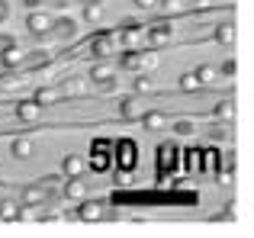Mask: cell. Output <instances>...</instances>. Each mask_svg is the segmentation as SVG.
<instances>
[{"label":"cell","mask_w":254,"mask_h":238,"mask_svg":"<svg viewBox=\"0 0 254 238\" xmlns=\"http://www.w3.org/2000/svg\"><path fill=\"white\" fill-rule=\"evenodd\" d=\"M52 23H55V19H52L49 13L32 10V13H29V23H26V26H29L32 36H49V32H52Z\"/></svg>","instance_id":"obj_2"},{"label":"cell","mask_w":254,"mask_h":238,"mask_svg":"<svg viewBox=\"0 0 254 238\" xmlns=\"http://www.w3.org/2000/svg\"><path fill=\"white\" fill-rule=\"evenodd\" d=\"M110 77H116V68H113V64L100 61V64H93V68H90V81L103 84V81H110Z\"/></svg>","instance_id":"obj_14"},{"label":"cell","mask_w":254,"mask_h":238,"mask_svg":"<svg viewBox=\"0 0 254 238\" xmlns=\"http://www.w3.org/2000/svg\"><path fill=\"white\" fill-rule=\"evenodd\" d=\"M171 39H174L171 19H161V23H151L148 26V42L151 45H164V42H171Z\"/></svg>","instance_id":"obj_1"},{"label":"cell","mask_w":254,"mask_h":238,"mask_svg":"<svg viewBox=\"0 0 254 238\" xmlns=\"http://www.w3.org/2000/svg\"><path fill=\"white\" fill-rule=\"evenodd\" d=\"M39 113H42V107H39L36 100H23V103H16V119H23V122H36Z\"/></svg>","instance_id":"obj_9"},{"label":"cell","mask_w":254,"mask_h":238,"mask_svg":"<svg viewBox=\"0 0 254 238\" xmlns=\"http://www.w3.org/2000/svg\"><path fill=\"white\" fill-rule=\"evenodd\" d=\"M180 90H187V94H193V90H199V81L193 77V71H190V74H184V77H180Z\"/></svg>","instance_id":"obj_27"},{"label":"cell","mask_w":254,"mask_h":238,"mask_svg":"<svg viewBox=\"0 0 254 238\" xmlns=\"http://www.w3.org/2000/svg\"><path fill=\"white\" fill-rule=\"evenodd\" d=\"M142 125H145V129H164V125H168V119H164V113L151 110V113L142 116Z\"/></svg>","instance_id":"obj_19"},{"label":"cell","mask_w":254,"mask_h":238,"mask_svg":"<svg viewBox=\"0 0 254 238\" xmlns=\"http://www.w3.org/2000/svg\"><path fill=\"white\" fill-rule=\"evenodd\" d=\"M26 61V52L23 49H16V45H6L3 52H0V64H6V68H19V64Z\"/></svg>","instance_id":"obj_7"},{"label":"cell","mask_w":254,"mask_h":238,"mask_svg":"<svg viewBox=\"0 0 254 238\" xmlns=\"http://www.w3.org/2000/svg\"><path fill=\"white\" fill-rule=\"evenodd\" d=\"M52 3H58V6H68V0H52Z\"/></svg>","instance_id":"obj_37"},{"label":"cell","mask_w":254,"mask_h":238,"mask_svg":"<svg viewBox=\"0 0 254 238\" xmlns=\"http://www.w3.org/2000/svg\"><path fill=\"white\" fill-rule=\"evenodd\" d=\"M135 90H138V94H151V90H158V81L138 71V77H135Z\"/></svg>","instance_id":"obj_21"},{"label":"cell","mask_w":254,"mask_h":238,"mask_svg":"<svg viewBox=\"0 0 254 238\" xmlns=\"http://www.w3.org/2000/svg\"><path fill=\"white\" fill-rule=\"evenodd\" d=\"M52 26H55V32H58L62 39H74V36H77V23H74V19H68V16L58 19V23H52Z\"/></svg>","instance_id":"obj_17"},{"label":"cell","mask_w":254,"mask_h":238,"mask_svg":"<svg viewBox=\"0 0 254 238\" xmlns=\"http://www.w3.org/2000/svg\"><path fill=\"white\" fill-rule=\"evenodd\" d=\"M184 6H190V10L203 13V10H209V6H212V0H184Z\"/></svg>","instance_id":"obj_30"},{"label":"cell","mask_w":254,"mask_h":238,"mask_svg":"<svg viewBox=\"0 0 254 238\" xmlns=\"http://www.w3.org/2000/svg\"><path fill=\"white\" fill-rule=\"evenodd\" d=\"M212 113H216V119L219 122H232V119H235V100H222V103H216V110H212Z\"/></svg>","instance_id":"obj_15"},{"label":"cell","mask_w":254,"mask_h":238,"mask_svg":"<svg viewBox=\"0 0 254 238\" xmlns=\"http://www.w3.org/2000/svg\"><path fill=\"white\" fill-rule=\"evenodd\" d=\"M123 68L142 71V52H132V49H129V55H123Z\"/></svg>","instance_id":"obj_24"},{"label":"cell","mask_w":254,"mask_h":238,"mask_svg":"<svg viewBox=\"0 0 254 238\" xmlns=\"http://www.w3.org/2000/svg\"><path fill=\"white\" fill-rule=\"evenodd\" d=\"M158 10H161L164 16H174V13L187 10V6H184V0H158Z\"/></svg>","instance_id":"obj_22"},{"label":"cell","mask_w":254,"mask_h":238,"mask_svg":"<svg viewBox=\"0 0 254 238\" xmlns=\"http://www.w3.org/2000/svg\"><path fill=\"white\" fill-rule=\"evenodd\" d=\"M32 151H36L32 138H13V145H10V155H13V158L26 161V158H32Z\"/></svg>","instance_id":"obj_11"},{"label":"cell","mask_w":254,"mask_h":238,"mask_svg":"<svg viewBox=\"0 0 254 238\" xmlns=\"http://www.w3.org/2000/svg\"><path fill=\"white\" fill-rule=\"evenodd\" d=\"M58 94H64V97H84L87 94V81H84V77H64L62 87H58Z\"/></svg>","instance_id":"obj_6"},{"label":"cell","mask_w":254,"mask_h":238,"mask_svg":"<svg viewBox=\"0 0 254 238\" xmlns=\"http://www.w3.org/2000/svg\"><path fill=\"white\" fill-rule=\"evenodd\" d=\"M100 87H103L106 94H113V90H119V81H116V77H110V81H103Z\"/></svg>","instance_id":"obj_34"},{"label":"cell","mask_w":254,"mask_h":238,"mask_svg":"<svg viewBox=\"0 0 254 238\" xmlns=\"http://www.w3.org/2000/svg\"><path fill=\"white\" fill-rule=\"evenodd\" d=\"M64 196H68V200H84L87 196V183L81 180V177H68V180H64Z\"/></svg>","instance_id":"obj_12"},{"label":"cell","mask_w":254,"mask_h":238,"mask_svg":"<svg viewBox=\"0 0 254 238\" xmlns=\"http://www.w3.org/2000/svg\"><path fill=\"white\" fill-rule=\"evenodd\" d=\"M106 216V209H103V203H84L81 209H77V219H84V222H100Z\"/></svg>","instance_id":"obj_8"},{"label":"cell","mask_w":254,"mask_h":238,"mask_svg":"<svg viewBox=\"0 0 254 238\" xmlns=\"http://www.w3.org/2000/svg\"><path fill=\"white\" fill-rule=\"evenodd\" d=\"M135 6L145 10V13H151V10H158V0H135Z\"/></svg>","instance_id":"obj_32"},{"label":"cell","mask_w":254,"mask_h":238,"mask_svg":"<svg viewBox=\"0 0 254 238\" xmlns=\"http://www.w3.org/2000/svg\"><path fill=\"white\" fill-rule=\"evenodd\" d=\"M26 6H29V10H39V3H42V0H23Z\"/></svg>","instance_id":"obj_36"},{"label":"cell","mask_w":254,"mask_h":238,"mask_svg":"<svg viewBox=\"0 0 254 238\" xmlns=\"http://www.w3.org/2000/svg\"><path fill=\"white\" fill-rule=\"evenodd\" d=\"M32 100H36L39 107H49V103H55V100H58V87H39Z\"/></svg>","instance_id":"obj_18"},{"label":"cell","mask_w":254,"mask_h":238,"mask_svg":"<svg viewBox=\"0 0 254 238\" xmlns=\"http://www.w3.org/2000/svg\"><path fill=\"white\" fill-rule=\"evenodd\" d=\"M158 61H161V58H158V52H145V55H142V68H148V71H155Z\"/></svg>","instance_id":"obj_29"},{"label":"cell","mask_w":254,"mask_h":238,"mask_svg":"<svg viewBox=\"0 0 254 238\" xmlns=\"http://www.w3.org/2000/svg\"><path fill=\"white\" fill-rule=\"evenodd\" d=\"M235 71H238V61H235V58H229V61L222 64V74H225V77H232Z\"/></svg>","instance_id":"obj_33"},{"label":"cell","mask_w":254,"mask_h":238,"mask_svg":"<svg viewBox=\"0 0 254 238\" xmlns=\"http://www.w3.org/2000/svg\"><path fill=\"white\" fill-rule=\"evenodd\" d=\"M232 180H235V177H232V168H229V171H222V174H219V183H225V187H232Z\"/></svg>","instance_id":"obj_35"},{"label":"cell","mask_w":254,"mask_h":238,"mask_svg":"<svg viewBox=\"0 0 254 238\" xmlns=\"http://www.w3.org/2000/svg\"><path fill=\"white\" fill-rule=\"evenodd\" d=\"M62 171H64V177H81L84 171H87V158H81V155H64Z\"/></svg>","instance_id":"obj_4"},{"label":"cell","mask_w":254,"mask_h":238,"mask_svg":"<svg viewBox=\"0 0 254 238\" xmlns=\"http://www.w3.org/2000/svg\"><path fill=\"white\" fill-rule=\"evenodd\" d=\"M90 52L97 58H110L113 52H116V36H100V39H93V42H90Z\"/></svg>","instance_id":"obj_5"},{"label":"cell","mask_w":254,"mask_h":238,"mask_svg":"<svg viewBox=\"0 0 254 238\" xmlns=\"http://www.w3.org/2000/svg\"><path fill=\"white\" fill-rule=\"evenodd\" d=\"M119 113L126 119H135L138 116V107H135V97H123V103H119Z\"/></svg>","instance_id":"obj_25"},{"label":"cell","mask_w":254,"mask_h":238,"mask_svg":"<svg viewBox=\"0 0 254 238\" xmlns=\"http://www.w3.org/2000/svg\"><path fill=\"white\" fill-rule=\"evenodd\" d=\"M36 216H39V213L29 206V203H26V206H16V219H19V222H32Z\"/></svg>","instance_id":"obj_28"},{"label":"cell","mask_w":254,"mask_h":238,"mask_svg":"<svg viewBox=\"0 0 254 238\" xmlns=\"http://www.w3.org/2000/svg\"><path fill=\"white\" fill-rule=\"evenodd\" d=\"M126 29H123V36H119V42L126 45V49H138L142 45V29H138V23L135 19H126Z\"/></svg>","instance_id":"obj_3"},{"label":"cell","mask_w":254,"mask_h":238,"mask_svg":"<svg viewBox=\"0 0 254 238\" xmlns=\"http://www.w3.org/2000/svg\"><path fill=\"white\" fill-rule=\"evenodd\" d=\"M193 77L199 81V87H209V84H216V81H219V71H216V68H209V64H203V68L193 71Z\"/></svg>","instance_id":"obj_16"},{"label":"cell","mask_w":254,"mask_h":238,"mask_svg":"<svg viewBox=\"0 0 254 238\" xmlns=\"http://www.w3.org/2000/svg\"><path fill=\"white\" fill-rule=\"evenodd\" d=\"M45 196H49V190L39 187V183H32V187L23 190V203H29V206H39V203H45Z\"/></svg>","instance_id":"obj_13"},{"label":"cell","mask_w":254,"mask_h":238,"mask_svg":"<svg viewBox=\"0 0 254 238\" xmlns=\"http://www.w3.org/2000/svg\"><path fill=\"white\" fill-rule=\"evenodd\" d=\"M84 19L97 26L100 19H103V3H87V6H84Z\"/></svg>","instance_id":"obj_23"},{"label":"cell","mask_w":254,"mask_h":238,"mask_svg":"<svg viewBox=\"0 0 254 238\" xmlns=\"http://www.w3.org/2000/svg\"><path fill=\"white\" fill-rule=\"evenodd\" d=\"M19 87H23V77H16V74L0 77V94H13V90H19Z\"/></svg>","instance_id":"obj_20"},{"label":"cell","mask_w":254,"mask_h":238,"mask_svg":"<svg viewBox=\"0 0 254 238\" xmlns=\"http://www.w3.org/2000/svg\"><path fill=\"white\" fill-rule=\"evenodd\" d=\"M212 39H216L219 45H235V39H238V29H235V23H222V26H216Z\"/></svg>","instance_id":"obj_10"},{"label":"cell","mask_w":254,"mask_h":238,"mask_svg":"<svg viewBox=\"0 0 254 238\" xmlns=\"http://www.w3.org/2000/svg\"><path fill=\"white\" fill-rule=\"evenodd\" d=\"M0 219H6V222L16 219V206H13L10 200H0Z\"/></svg>","instance_id":"obj_26"},{"label":"cell","mask_w":254,"mask_h":238,"mask_svg":"<svg viewBox=\"0 0 254 238\" xmlns=\"http://www.w3.org/2000/svg\"><path fill=\"white\" fill-rule=\"evenodd\" d=\"M174 132H177V135H190L193 122H190V119H180V122H174Z\"/></svg>","instance_id":"obj_31"}]
</instances>
